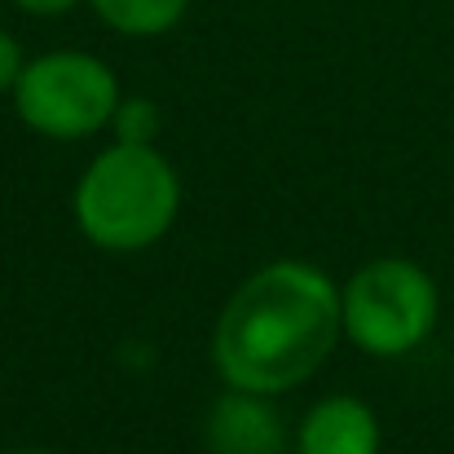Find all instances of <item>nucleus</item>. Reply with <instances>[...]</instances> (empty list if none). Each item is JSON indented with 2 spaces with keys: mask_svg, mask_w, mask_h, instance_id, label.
<instances>
[{
  "mask_svg": "<svg viewBox=\"0 0 454 454\" xmlns=\"http://www.w3.org/2000/svg\"><path fill=\"white\" fill-rule=\"evenodd\" d=\"M159 124H163V111L154 106L151 98H124V102H120V111H115V120H111V133H115V142L154 146Z\"/></svg>",
  "mask_w": 454,
  "mask_h": 454,
  "instance_id": "6e6552de",
  "label": "nucleus"
},
{
  "mask_svg": "<svg viewBox=\"0 0 454 454\" xmlns=\"http://www.w3.org/2000/svg\"><path fill=\"white\" fill-rule=\"evenodd\" d=\"M22 67H27L22 40H18L9 27H0V98H4V93H13V84H18Z\"/></svg>",
  "mask_w": 454,
  "mask_h": 454,
  "instance_id": "1a4fd4ad",
  "label": "nucleus"
},
{
  "mask_svg": "<svg viewBox=\"0 0 454 454\" xmlns=\"http://www.w3.org/2000/svg\"><path fill=\"white\" fill-rule=\"evenodd\" d=\"M18 13H27V18H67V13H75L84 0H9Z\"/></svg>",
  "mask_w": 454,
  "mask_h": 454,
  "instance_id": "9d476101",
  "label": "nucleus"
},
{
  "mask_svg": "<svg viewBox=\"0 0 454 454\" xmlns=\"http://www.w3.org/2000/svg\"><path fill=\"white\" fill-rule=\"evenodd\" d=\"M340 283L313 261H270L247 274L212 326V366L225 388L283 397L304 388L340 348Z\"/></svg>",
  "mask_w": 454,
  "mask_h": 454,
  "instance_id": "f257e3e1",
  "label": "nucleus"
},
{
  "mask_svg": "<svg viewBox=\"0 0 454 454\" xmlns=\"http://www.w3.org/2000/svg\"><path fill=\"white\" fill-rule=\"evenodd\" d=\"M115 35L124 40H159L181 27L190 0H84Z\"/></svg>",
  "mask_w": 454,
  "mask_h": 454,
  "instance_id": "0eeeda50",
  "label": "nucleus"
},
{
  "mask_svg": "<svg viewBox=\"0 0 454 454\" xmlns=\"http://www.w3.org/2000/svg\"><path fill=\"white\" fill-rule=\"evenodd\" d=\"M212 454H283L287 450V424L274 411V397L225 388L203 424Z\"/></svg>",
  "mask_w": 454,
  "mask_h": 454,
  "instance_id": "423d86ee",
  "label": "nucleus"
},
{
  "mask_svg": "<svg viewBox=\"0 0 454 454\" xmlns=\"http://www.w3.org/2000/svg\"><path fill=\"white\" fill-rule=\"evenodd\" d=\"M296 454H380L384 450V428L371 402L353 393H331L313 402L296 424L292 437Z\"/></svg>",
  "mask_w": 454,
  "mask_h": 454,
  "instance_id": "39448f33",
  "label": "nucleus"
},
{
  "mask_svg": "<svg viewBox=\"0 0 454 454\" xmlns=\"http://www.w3.org/2000/svg\"><path fill=\"white\" fill-rule=\"evenodd\" d=\"M344 340L380 362L419 353L442 322V287L411 256H375L340 283Z\"/></svg>",
  "mask_w": 454,
  "mask_h": 454,
  "instance_id": "7ed1b4c3",
  "label": "nucleus"
},
{
  "mask_svg": "<svg viewBox=\"0 0 454 454\" xmlns=\"http://www.w3.org/2000/svg\"><path fill=\"white\" fill-rule=\"evenodd\" d=\"M13 115L44 142H89L111 129L124 89L106 58L89 49H44L27 58L13 93Z\"/></svg>",
  "mask_w": 454,
  "mask_h": 454,
  "instance_id": "20e7f679",
  "label": "nucleus"
},
{
  "mask_svg": "<svg viewBox=\"0 0 454 454\" xmlns=\"http://www.w3.org/2000/svg\"><path fill=\"white\" fill-rule=\"evenodd\" d=\"M4 454H58V450H44V446H18V450H4Z\"/></svg>",
  "mask_w": 454,
  "mask_h": 454,
  "instance_id": "9b49d317",
  "label": "nucleus"
},
{
  "mask_svg": "<svg viewBox=\"0 0 454 454\" xmlns=\"http://www.w3.org/2000/svg\"><path fill=\"white\" fill-rule=\"evenodd\" d=\"M71 212L80 234L111 252L133 256L168 239L181 216V176L159 146L111 142L89 159L75 181Z\"/></svg>",
  "mask_w": 454,
  "mask_h": 454,
  "instance_id": "f03ea898",
  "label": "nucleus"
}]
</instances>
